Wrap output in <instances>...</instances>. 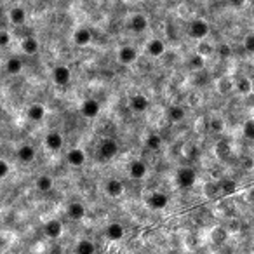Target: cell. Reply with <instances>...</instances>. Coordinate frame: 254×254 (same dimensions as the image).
<instances>
[{
    "instance_id": "3",
    "label": "cell",
    "mask_w": 254,
    "mask_h": 254,
    "mask_svg": "<svg viewBox=\"0 0 254 254\" xmlns=\"http://www.w3.org/2000/svg\"><path fill=\"white\" fill-rule=\"evenodd\" d=\"M117 151H118V145H117V141L111 140V138L101 140L100 146H98V155H100V158H103V160L113 158L115 155H117Z\"/></svg>"
},
{
    "instance_id": "14",
    "label": "cell",
    "mask_w": 254,
    "mask_h": 254,
    "mask_svg": "<svg viewBox=\"0 0 254 254\" xmlns=\"http://www.w3.org/2000/svg\"><path fill=\"white\" fill-rule=\"evenodd\" d=\"M129 107L131 110L136 111V113H143V111H146L148 107H150V101H148V98L143 96V94H136V96L131 98Z\"/></svg>"
},
{
    "instance_id": "27",
    "label": "cell",
    "mask_w": 254,
    "mask_h": 254,
    "mask_svg": "<svg viewBox=\"0 0 254 254\" xmlns=\"http://www.w3.org/2000/svg\"><path fill=\"white\" fill-rule=\"evenodd\" d=\"M219 188H221V192L225 193V195H232V193L237 192V181L226 178V180H223L219 183Z\"/></svg>"
},
{
    "instance_id": "2",
    "label": "cell",
    "mask_w": 254,
    "mask_h": 254,
    "mask_svg": "<svg viewBox=\"0 0 254 254\" xmlns=\"http://www.w3.org/2000/svg\"><path fill=\"white\" fill-rule=\"evenodd\" d=\"M176 181L181 188H192L197 181V173L192 167H180L176 173Z\"/></svg>"
},
{
    "instance_id": "23",
    "label": "cell",
    "mask_w": 254,
    "mask_h": 254,
    "mask_svg": "<svg viewBox=\"0 0 254 254\" xmlns=\"http://www.w3.org/2000/svg\"><path fill=\"white\" fill-rule=\"evenodd\" d=\"M35 186H37L38 192L47 193V192H51L52 186H54V180H52L49 174H40V176L35 180Z\"/></svg>"
},
{
    "instance_id": "29",
    "label": "cell",
    "mask_w": 254,
    "mask_h": 254,
    "mask_svg": "<svg viewBox=\"0 0 254 254\" xmlns=\"http://www.w3.org/2000/svg\"><path fill=\"white\" fill-rule=\"evenodd\" d=\"M206 67V58H204L202 54H193L192 58H190V68H193V70H202V68Z\"/></svg>"
},
{
    "instance_id": "20",
    "label": "cell",
    "mask_w": 254,
    "mask_h": 254,
    "mask_svg": "<svg viewBox=\"0 0 254 254\" xmlns=\"http://www.w3.org/2000/svg\"><path fill=\"white\" fill-rule=\"evenodd\" d=\"M146 52L150 56H153V58H160L166 52V44L160 38H151L146 44Z\"/></svg>"
},
{
    "instance_id": "12",
    "label": "cell",
    "mask_w": 254,
    "mask_h": 254,
    "mask_svg": "<svg viewBox=\"0 0 254 254\" xmlns=\"http://www.w3.org/2000/svg\"><path fill=\"white\" fill-rule=\"evenodd\" d=\"M92 40V34L91 30L85 28V26H80L78 30H75L73 34V42L78 45V47H85V45H89Z\"/></svg>"
},
{
    "instance_id": "19",
    "label": "cell",
    "mask_w": 254,
    "mask_h": 254,
    "mask_svg": "<svg viewBox=\"0 0 254 254\" xmlns=\"http://www.w3.org/2000/svg\"><path fill=\"white\" fill-rule=\"evenodd\" d=\"M45 113H47V111H45L44 105L34 103L28 108V111H26V117H28V120H32V122H40V120H44Z\"/></svg>"
},
{
    "instance_id": "21",
    "label": "cell",
    "mask_w": 254,
    "mask_h": 254,
    "mask_svg": "<svg viewBox=\"0 0 254 254\" xmlns=\"http://www.w3.org/2000/svg\"><path fill=\"white\" fill-rule=\"evenodd\" d=\"M9 21L12 23L14 26H21L25 25L26 21V11L21 7V5H16L9 11Z\"/></svg>"
},
{
    "instance_id": "13",
    "label": "cell",
    "mask_w": 254,
    "mask_h": 254,
    "mask_svg": "<svg viewBox=\"0 0 254 254\" xmlns=\"http://www.w3.org/2000/svg\"><path fill=\"white\" fill-rule=\"evenodd\" d=\"M105 233H107L108 240H111V242H118V240L124 239L125 230L120 223H110V225L107 226V230H105Z\"/></svg>"
},
{
    "instance_id": "24",
    "label": "cell",
    "mask_w": 254,
    "mask_h": 254,
    "mask_svg": "<svg viewBox=\"0 0 254 254\" xmlns=\"http://www.w3.org/2000/svg\"><path fill=\"white\" fill-rule=\"evenodd\" d=\"M75 254H96V244L89 239H82L75 246Z\"/></svg>"
},
{
    "instance_id": "9",
    "label": "cell",
    "mask_w": 254,
    "mask_h": 254,
    "mask_svg": "<svg viewBox=\"0 0 254 254\" xmlns=\"http://www.w3.org/2000/svg\"><path fill=\"white\" fill-rule=\"evenodd\" d=\"M105 190H107V195L111 197V199H118V197L124 195V183H122L120 180H115V178H111V180L107 181V184H105Z\"/></svg>"
},
{
    "instance_id": "11",
    "label": "cell",
    "mask_w": 254,
    "mask_h": 254,
    "mask_svg": "<svg viewBox=\"0 0 254 254\" xmlns=\"http://www.w3.org/2000/svg\"><path fill=\"white\" fill-rule=\"evenodd\" d=\"M45 146L49 148L51 151H59L63 148V143H65V140H63L61 133H58V131H51V133H47V136H45Z\"/></svg>"
},
{
    "instance_id": "16",
    "label": "cell",
    "mask_w": 254,
    "mask_h": 254,
    "mask_svg": "<svg viewBox=\"0 0 254 254\" xmlns=\"http://www.w3.org/2000/svg\"><path fill=\"white\" fill-rule=\"evenodd\" d=\"M67 216L72 221H80L85 218V206L82 202H72L67 209Z\"/></svg>"
},
{
    "instance_id": "6",
    "label": "cell",
    "mask_w": 254,
    "mask_h": 254,
    "mask_svg": "<svg viewBox=\"0 0 254 254\" xmlns=\"http://www.w3.org/2000/svg\"><path fill=\"white\" fill-rule=\"evenodd\" d=\"M101 111V105L98 103V100L94 98H87V100L82 101L80 105V113L87 118H96Z\"/></svg>"
},
{
    "instance_id": "36",
    "label": "cell",
    "mask_w": 254,
    "mask_h": 254,
    "mask_svg": "<svg viewBox=\"0 0 254 254\" xmlns=\"http://www.w3.org/2000/svg\"><path fill=\"white\" fill-rule=\"evenodd\" d=\"M11 44V34L9 32H0V47H5V45Z\"/></svg>"
},
{
    "instance_id": "33",
    "label": "cell",
    "mask_w": 254,
    "mask_h": 254,
    "mask_svg": "<svg viewBox=\"0 0 254 254\" xmlns=\"http://www.w3.org/2000/svg\"><path fill=\"white\" fill-rule=\"evenodd\" d=\"M9 173H11V166H9L7 160H4V158H0V181L5 180V178L9 176Z\"/></svg>"
},
{
    "instance_id": "18",
    "label": "cell",
    "mask_w": 254,
    "mask_h": 254,
    "mask_svg": "<svg viewBox=\"0 0 254 254\" xmlns=\"http://www.w3.org/2000/svg\"><path fill=\"white\" fill-rule=\"evenodd\" d=\"M35 155H37V151L32 145H21L18 148V158L23 164H32L35 160Z\"/></svg>"
},
{
    "instance_id": "1",
    "label": "cell",
    "mask_w": 254,
    "mask_h": 254,
    "mask_svg": "<svg viewBox=\"0 0 254 254\" xmlns=\"http://www.w3.org/2000/svg\"><path fill=\"white\" fill-rule=\"evenodd\" d=\"M209 32H211L209 23L204 21V19H193L190 23V26H188V35L192 38H195V40H204L209 35Z\"/></svg>"
},
{
    "instance_id": "8",
    "label": "cell",
    "mask_w": 254,
    "mask_h": 254,
    "mask_svg": "<svg viewBox=\"0 0 254 254\" xmlns=\"http://www.w3.org/2000/svg\"><path fill=\"white\" fill-rule=\"evenodd\" d=\"M87 160V155L82 148H72L67 153V162L70 164L72 167H82Z\"/></svg>"
},
{
    "instance_id": "28",
    "label": "cell",
    "mask_w": 254,
    "mask_h": 254,
    "mask_svg": "<svg viewBox=\"0 0 254 254\" xmlns=\"http://www.w3.org/2000/svg\"><path fill=\"white\" fill-rule=\"evenodd\" d=\"M167 115H169V120L171 122H181L184 118V108H181V107H178V105H174V107L169 108Z\"/></svg>"
},
{
    "instance_id": "35",
    "label": "cell",
    "mask_w": 254,
    "mask_h": 254,
    "mask_svg": "<svg viewBox=\"0 0 254 254\" xmlns=\"http://www.w3.org/2000/svg\"><path fill=\"white\" fill-rule=\"evenodd\" d=\"M244 47H246L247 52H254V35L253 34L246 35V38H244Z\"/></svg>"
},
{
    "instance_id": "5",
    "label": "cell",
    "mask_w": 254,
    "mask_h": 254,
    "mask_svg": "<svg viewBox=\"0 0 254 254\" xmlns=\"http://www.w3.org/2000/svg\"><path fill=\"white\" fill-rule=\"evenodd\" d=\"M146 204L150 209L153 211H164L167 206H169V197L164 192H153L150 193V197L146 199Z\"/></svg>"
},
{
    "instance_id": "10",
    "label": "cell",
    "mask_w": 254,
    "mask_h": 254,
    "mask_svg": "<svg viewBox=\"0 0 254 254\" xmlns=\"http://www.w3.org/2000/svg\"><path fill=\"white\" fill-rule=\"evenodd\" d=\"M44 233L47 239H59L63 235V223L59 219H49L44 225Z\"/></svg>"
},
{
    "instance_id": "7",
    "label": "cell",
    "mask_w": 254,
    "mask_h": 254,
    "mask_svg": "<svg viewBox=\"0 0 254 254\" xmlns=\"http://www.w3.org/2000/svg\"><path fill=\"white\" fill-rule=\"evenodd\" d=\"M117 59L120 65H133V63L138 59V51L133 47V45H124V47L118 49Z\"/></svg>"
},
{
    "instance_id": "17",
    "label": "cell",
    "mask_w": 254,
    "mask_h": 254,
    "mask_svg": "<svg viewBox=\"0 0 254 254\" xmlns=\"http://www.w3.org/2000/svg\"><path fill=\"white\" fill-rule=\"evenodd\" d=\"M129 28L133 30L134 34H143L145 30L148 28V19L145 14H134L129 19Z\"/></svg>"
},
{
    "instance_id": "37",
    "label": "cell",
    "mask_w": 254,
    "mask_h": 254,
    "mask_svg": "<svg viewBox=\"0 0 254 254\" xmlns=\"http://www.w3.org/2000/svg\"><path fill=\"white\" fill-rule=\"evenodd\" d=\"M230 54H232V49H230L228 45H221V47H219V56H221V58H228Z\"/></svg>"
},
{
    "instance_id": "25",
    "label": "cell",
    "mask_w": 254,
    "mask_h": 254,
    "mask_svg": "<svg viewBox=\"0 0 254 254\" xmlns=\"http://www.w3.org/2000/svg\"><path fill=\"white\" fill-rule=\"evenodd\" d=\"M233 89H237V92H239L240 96H249L251 92H253V82L247 77H240L237 80V84L233 85Z\"/></svg>"
},
{
    "instance_id": "38",
    "label": "cell",
    "mask_w": 254,
    "mask_h": 254,
    "mask_svg": "<svg viewBox=\"0 0 254 254\" xmlns=\"http://www.w3.org/2000/svg\"><path fill=\"white\" fill-rule=\"evenodd\" d=\"M199 2H206V0H199Z\"/></svg>"
},
{
    "instance_id": "15",
    "label": "cell",
    "mask_w": 254,
    "mask_h": 254,
    "mask_svg": "<svg viewBox=\"0 0 254 254\" xmlns=\"http://www.w3.org/2000/svg\"><path fill=\"white\" fill-rule=\"evenodd\" d=\"M129 176L136 181L143 180V178L146 176V164H145L143 160H133V162L129 164Z\"/></svg>"
},
{
    "instance_id": "32",
    "label": "cell",
    "mask_w": 254,
    "mask_h": 254,
    "mask_svg": "<svg viewBox=\"0 0 254 254\" xmlns=\"http://www.w3.org/2000/svg\"><path fill=\"white\" fill-rule=\"evenodd\" d=\"M242 133L247 140H254V120L253 118L246 120V124H244V127H242Z\"/></svg>"
},
{
    "instance_id": "4",
    "label": "cell",
    "mask_w": 254,
    "mask_h": 254,
    "mask_svg": "<svg viewBox=\"0 0 254 254\" xmlns=\"http://www.w3.org/2000/svg\"><path fill=\"white\" fill-rule=\"evenodd\" d=\"M52 80L56 85L59 87H65L72 82V70L67 65H58V67L52 70Z\"/></svg>"
},
{
    "instance_id": "31",
    "label": "cell",
    "mask_w": 254,
    "mask_h": 254,
    "mask_svg": "<svg viewBox=\"0 0 254 254\" xmlns=\"http://www.w3.org/2000/svg\"><path fill=\"white\" fill-rule=\"evenodd\" d=\"M218 89H219L221 94H228V92L233 89L232 80H230V78H226V77H223L219 82H218Z\"/></svg>"
},
{
    "instance_id": "22",
    "label": "cell",
    "mask_w": 254,
    "mask_h": 254,
    "mask_svg": "<svg viewBox=\"0 0 254 254\" xmlns=\"http://www.w3.org/2000/svg\"><path fill=\"white\" fill-rule=\"evenodd\" d=\"M38 49H40V44H38V40L35 37H26L21 40V51L25 52V54L34 56L38 52Z\"/></svg>"
},
{
    "instance_id": "26",
    "label": "cell",
    "mask_w": 254,
    "mask_h": 254,
    "mask_svg": "<svg viewBox=\"0 0 254 254\" xmlns=\"http://www.w3.org/2000/svg\"><path fill=\"white\" fill-rule=\"evenodd\" d=\"M21 70H23V61L18 56H12V58L7 59V63H5V72H7L9 75H19Z\"/></svg>"
},
{
    "instance_id": "30",
    "label": "cell",
    "mask_w": 254,
    "mask_h": 254,
    "mask_svg": "<svg viewBox=\"0 0 254 254\" xmlns=\"http://www.w3.org/2000/svg\"><path fill=\"white\" fill-rule=\"evenodd\" d=\"M145 143H146V146L150 148V150H158V148L162 146V138L153 133V134H150V136L146 138V141H145Z\"/></svg>"
},
{
    "instance_id": "34",
    "label": "cell",
    "mask_w": 254,
    "mask_h": 254,
    "mask_svg": "<svg viewBox=\"0 0 254 254\" xmlns=\"http://www.w3.org/2000/svg\"><path fill=\"white\" fill-rule=\"evenodd\" d=\"M209 127H211V131H213V133H221V131H223V127H225V124H223V120H221V118H211Z\"/></svg>"
}]
</instances>
